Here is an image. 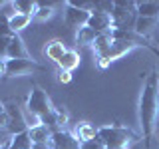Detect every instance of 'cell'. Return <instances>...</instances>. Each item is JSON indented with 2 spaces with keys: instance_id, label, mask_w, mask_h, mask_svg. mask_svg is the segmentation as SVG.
Listing matches in <instances>:
<instances>
[{
  "instance_id": "obj_1",
  "label": "cell",
  "mask_w": 159,
  "mask_h": 149,
  "mask_svg": "<svg viewBox=\"0 0 159 149\" xmlns=\"http://www.w3.org/2000/svg\"><path fill=\"white\" fill-rule=\"evenodd\" d=\"M139 125H141V137L145 141V147H151L153 135L157 131V119H159V78L157 70L145 78L139 93V106H137Z\"/></svg>"
},
{
  "instance_id": "obj_2",
  "label": "cell",
  "mask_w": 159,
  "mask_h": 149,
  "mask_svg": "<svg viewBox=\"0 0 159 149\" xmlns=\"http://www.w3.org/2000/svg\"><path fill=\"white\" fill-rule=\"evenodd\" d=\"M32 113H36V115L42 119L44 125H48L52 131H56L58 125H56V111L58 107L52 106V102H50L48 93L44 92L40 86H32L28 92V97H26V103H24Z\"/></svg>"
},
{
  "instance_id": "obj_3",
  "label": "cell",
  "mask_w": 159,
  "mask_h": 149,
  "mask_svg": "<svg viewBox=\"0 0 159 149\" xmlns=\"http://www.w3.org/2000/svg\"><path fill=\"white\" fill-rule=\"evenodd\" d=\"M98 139H102L106 149H127L131 143L139 141V135L123 125H103L98 127Z\"/></svg>"
},
{
  "instance_id": "obj_4",
  "label": "cell",
  "mask_w": 159,
  "mask_h": 149,
  "mask_svg": "<svg viewBox=\"0 0 159 149\" xmlns=\"http://www.w3.org/2000/svg\"><path fill=\"white\" fill-rule=\"evenodd\" d=\"M113 28H121V30H133L137 20L135 12V2H113Z\"/></svg>"
},
{
  "instance_id": "obj_5",
  "label": "cell",
  "mask_w": 159,
  "mask_h": 149,
  "mask_svg": "<svg viewBox=\"0 0 159 149\" xmlns=\"http://www.w3.org/2000/svg\"><path fill=\"white\" fill-rule=\"evenodd\" d=\"M34 72H46V68L42 64H38L34 58H26V60H6V78H22V76H30Z\"/></svg>"
},
{
  "instance_id": "obj_6",
  "label": "cell",
  "mask_w": 159,
  "mask_h": 149,
  "mask_svg": "<svg viewBox=\"0 0 159 149\" xmlns=\"http://www.w3.org/2000/svg\"><path fill=\"white\" fill-rule=\"evenodd\" d=\"M135 48H139L137 44H131V42H121V40H113V44L109 46L106 52L102 54V56H98L96 58V62H98V68H102V70H106L111 62H116V60H119L121 56H125V54L129 52H133Z\"/></svg>"
},
{
  "instance_id": "obj_7",
  "label": "cell",
  "mask_w": 159,
  "mask_h": 149,
  "mask_svg": "<svg viewBox=\"0 0 159 149\" xmlns=\"http://www.w3.org/2000/svg\"><path fill=\"white\" fill-rule=\"evenodd\" d=\"M88 20H89V10L78 8L72 0H66L64 2V24L68 28L80 30L84 26H88Z\"/></svg>"
},
{
  "instance_id": "obj_8",
  "label": "cell",
  "mask_w": 159,
  "mask_h": 149,
  "mask_svg": "<svg viewBox=\"0 0 159 149\" xmlns=\"http://www.w3.org/2000/svg\"><path fill=\"white\" fill-rule=\"evenodd\" d=\"M6 115H8L6 129L12 133V135L22 133V131H28L26 121H24V115H22V106H18L16 102H8L6 103Z\"/></svg>"
},
{
  "instance_id": "obj_9",
  "label": "cell",
  "mask_w": 159,
  "mask_h": 149,
  "mask_svg": "<svg viewBox=\"0 0 159 149\" xmlns=\"http://www.w3.org/2000/svg\"><path fill=\"white\" fill-rule=\"evenodd\" d=\"M48 147L50 149H80V139L68 129H56V131H52Z\"/></svg>"
},
{
  "instance_id": "obj_10",
  "label": "cell",
  "mask_w": 159,
  "mask_h": 149,
  "mask_svg": "<svg viewBox=\"0 0 159 149\" xmlns=\"http://www.w3.org/2000/svg\"><path fill=\"white\" fill-rule=\"evenodd\" d=\"M88 26L93 28V30H96V32H99V34H106V32H109V30L113 28V20H111V16H109V14H106V12L92 10V12H89Z\"/></svg>"
},
{
  "instance_id": "obj_11",
  "label": "cell",
  "mask_w": 159,
  "mask_h": 149,
  "mask_svg": "<svg viewBox=\"0 0 159 149\" xmlns=\"http://www.w3.org/2000/svg\"><path fill=\"white\" fill-rule=\"evenodd\" d=\"M157 28H159V18H143V16H137L135 26H133V30H135L139 36L149 40V42H151L153 32H155Z\"/></svg>"
},
{
  "instance_id": "obj_12",
  "label": "cell",
  "mask_w": 159,
  "mask_h": 149,
  "mask_svg": "<svg viewBox=\"0 0 159 149\" xmlns=\"http://www.w3.org/2000/svg\"><path fill=\"white\" fill-rule=\"evenodd\" d=\"M26 58H32L26 44L20 38V34H14L10 38V46H8V60H26Z\"/></svg>"
},
{
  "instance_id": "obj_13",
  "label": "cell",
  "mask_w": 159,
  "mask_h": 149,
  "mask_svg": "<svg viewBox=\"0 0 159 149\" xmlns=\"http://www.w3.org/2000/svg\"><path fill=\"white\" fill-rule=\"evenodd\" d=\"M28 133H30V139H32L34 147H48L50 137H52V129H50L48 125H44V123H42V125H38V127L28 129Z\"/></svg>"
},
{
  "instance_id": "obj_14",
  "label": "cell",
  "mask_w": 159,
  "mask_h": 149,
  "mask_svg": "<svg viewBox=\"0 0 159 149\" xmlns=\"http://www.w3.org/2000/svg\"><path fill=\"white\" fill-rule=\"evenodd\" d=\"M66 52H68V48L62 40H50V42H46V46H44V56L48 60H52V62H56V64L60 62V58Z\"/></svg>"
},
{
  "instance_id": "obj_15",
  "label": "cell",
  "mask_w": 159,
  "mask_h": 149,
  "mask_svg": "<svg viewBox=\"0 0 159 149\" xmlns=\"http://www.w3.org/2000/svg\"><path fill=\"white\" fill-rule=\"evenodd\" d=\"M137 16L143 18H159V2L157 0H139L135 2Z\"/></svg>"
},
{
  "instance_id": "obj_16",
  "label": "cell",
  "mask_w": 159,
  "mask_h": 149,
  "mask_svg": "<svg viewBox=\"0 0 159 149\" xmlns=\"http://www.w3.org/2000/svg\"><path fill=\"white\" fill-rule=\"evenodd\" d=\"M80 62H82V58H80V54L76 52V50H68V52L60 58L58 68L62 70V72H70V74H72L74 70L80 66Z\"/></svg>"
},
{
  "instance_id": "obj_17",
  "label": "cell",
  "mask_w": 159,
  "mask_h": 149,
  "mask_svg": "<svg viewBox=\"0 0 159 149\" xmlns=\"http://www.w3.org/2000/svg\"><path fill=\"white\" fill-rule=\"evenodd\" d=\"M98 36H99V32H96V30L89 28V26H84V28L76 30V44L80 48L93 46V42L98 40Z\"/></svg>"
},
{
  "instance_id": "obj_18",
  "label": "cell",
  "mask_w": 159,
  "mask_h": 149,
  "mask_svg": "<svg viewBox=\"0 0 159 149\" xmlns=\"http://www.w3.org/2000/svg\"><path fill=\"white\" fill-rule=\"evenodd\" d=\"M74 135H76L80 139V143L82 141H88V139H93L98 135V129L92 125V123H88V121H80L76 129H74Z\"/></svg>"
},
{
  "instance_id": "obj_19",
  "label": "cell",
  "mask_w": 159,
  "mask_h": 149,
  "mask_svg": "<svg viewBox=\"0 0 159 149\" xmlns=\"http://www.w3.org/2000/svg\"><path fill=\"white\" fill-rule=\"evenodd\" d=\"M32 16H28V14H20L16 12L12 18H8V24H10V30H12L14 34H20L24 28H28L30 26V22H32Z\"/></svg>"
},
{
  "instance_id": "obj_20",
  "label": "cell",
  "mask_w": 159,
  "mask_h": 149,
  "mask_svg": "<svg viewBox=\"0 0 159 149\" xmlns=\"http://www.w3.org/2000/svg\"><path fill=\"white\" fill-rule=\"evenodd\" d=\"M8 143H10V149H34V143H32V139H30L28 131L12 135L8 139Z\"/></svg>"
},
{
  "instance_id": "obj_21",
  "label": "cell",
  "mask_w": 159,
  "mask_h": 149,
  "mask_svg": "<svg viewBox=\"0 0 159 149\" xmlns=\"http://www.w3.org/2000/svg\"><path fill=\"white\" fill-rule=\"evenodd\" d=\"M111 44H113V38L109 36V32H106V34H99L98 40L93 42V46H92V48H93V54H96V58H98V56H102V54L106 52V50H107L109 46H111Z\"/></svg>"
},
{
  "instance_id": "obj_22",
  "label": "cell",
  "mask_w": 159,
  "mask_h": 149,
  "mask_svg": "<svg viewBox=\"0 0 159 149\" xmlns=\"http://www.w3.org/2000/svg\"><path fill=\"white\" fill-rule=\"evenodd\" d=\"M14 10L20 14H28V16L34 18V14H36L38 10V2H32V0H16L14 2Z\"/></svg>"
},
{
  "instance_id": "obj_23",
  "label": "cell",
  "mask_w": 159,
  "mask_h": 149,
  "mask_svg": "<svg viewBox=\"0 0 159 149\" xmlns=\"http://www.w3.org/2000/svg\"><path fill=\"white\" fill-rule=\"evenodd\" d=\"M52 16H54V6L38 4V10H36V14H34V20H36V22H48Z\"/></svg>"
},
{
  "instance_id": "obj_24",
  "label": "cell",
  "mask_w": 159,
  "mask_h": 149,
  "mask_svg": "<svg viewBox=\"0 0 159 149\" xmlns=\"http://www.w3.org/2000/svg\"><path fill=\"white\" fill-rule=\"evenodd\" d=\"M22 115H24V121H26V127L32 129V127H38L42 125V119H40L36 113H32L26 106H22Z\"/></svg>"
},
{
  "instance_id": "obj_25",
  "label": "cell",
  "mask_w": 159,
  "mask_h": 149,
  "mask_svg": "<svg viewBox=\"0 0 159 149\" xmlns=\"http://www.w3.org/2000/svg\"><path fill=\"white\" fill-rule=\"evenodd\" d=\"M80 149H106V145L102 143V139H98V135L93 139H88V141L80 143Z\"/></svg>"
},
{
  "instance_id": "obj_26",
  "label": "cell",
  "mask_w": 159,
  "mask_h": 149,
  "mask_svg": "<svg viewBox=\"0 0 159 149\" xmlns=\"http://www.w3.org/2000/svg\"><path fill=\"white\" fill-rule=\"evenodd\" d=\"M0 36H8V38H12V36H14V32L10 30L8 18H6V16H2V14H0Z\"/></svg>"
},
{
  "instance_id": "obj_27",
  "label": "cell",
  "mask_w": 159,
  "mask_h": 149,
  "mask_svg": "<svg viewBox=\"0 0 159 149\" xmlns=\"http://www.w3.org/2000/svg\"><path fill=\"white\" fill-rule=\"evenodd\" d=\"M8 46H10V38L0 36V60H4V62L8 60Z\"/></svg>"
},
{
  "instance_id": "obj_28",
  "label": "cell",
  "mask_w": 159,
  "mask_h": 149,
  "mask_svg": "<svg viewBox=\"0 0 159 149\" xmlns=\"http://www.w3.org/2000/svg\"><path fill=\"white\" fill-rule=\"evenodd\" d=\"M58 79L62 84H70V82H72V74H70V72H62V70H60V72H58Z\"/></svg>"
},
{
  "instance_id": "obj_29",
  "label": "cell",
  "mask_w": 159,
  "mask_h": 149,
  "mask_svg": "<svg viewBox=\"0 0 159 149\" xmlns=\"http://www.w3.org/2000/svg\"><path fill=\"white\" fill-rule=\"evenodd\" d=\"M151 52H153V56L157 58V64H159V50H157L155 46H153V48H151ZM157 78H159V68H157Z\"/></svg>"
},
{
  "instance_id": "obj_30",
  "label": "cell",
  "mask_w": 159,
  "mask_h": 149,
  "mask_svg": "<svg viewBox=\"0 0 159 149\" xmlns=\"http://www.w3.org/2000/svg\"><path fill=\"white\" fill-rule=\"evenodd\" d=\"M4 72H6V62H4V60H0V78L4 76Z\"/></svg>"
},
{
  "instance_id": "obj_31",
  "label": "cell",
  "mask_w": 159,
  "mask_h": 149,
  "mask_svg": "<svg viewBox=\"0 0 159 149\" xmlns=\"http://www.w3.org/2000/svg\"><path fill=\"white\" fill-rule=\"evenodd\" d=\"M0 149H10V143H8V141L2 143V145H0Z\"/></svg>"
},
{
  "instance_id": "obj_32",
  "label": "cell",
  "mask_w": 159,
  "mask_h": 149,
  "mask_svg": "<svg viewBox=\"0 0 159 149\" xmlns=\"http://www.w3.org/2000/svg\"><path fill=\"white\" fill-rule=\"evenodd\" d=\"M127 149H129V147H127Z\"/></svg>"
}]
</instances>
